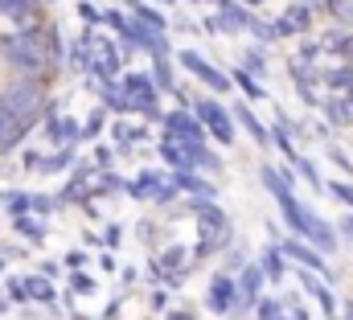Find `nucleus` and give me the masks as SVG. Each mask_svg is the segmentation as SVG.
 <instances>
[{
	"label": "nucleus",
	"mask_w": 353,
	"mask_h": 320,
	"mask_svg": "<svg viewBox=\"0 0 353 320\" xmlns=\"http://www.w3.org/2000/svg\"><path fill=\"white\" fill-rule=\"evenodd\" d=\"M41 25H46V21H37V25H17L12 33L0 37V54H4V62H8L17 74H37V79H46V74L54 70V66H50V54H46Z\"/></svg>",
	"instance_id": "1"
},
{
	"label": "nucleus",
	"mask_w": 353,
	"mask_h": 320,
	"mask_svg": "<svg viewBox=\"0 0 353 320\" xmlns=\"http://www.w3.org/2000/svg\"><path fill=\"white\" fill-rule=\"evenodd\" d=\"M173 58H176V66H185V70L197 79V86H205L210 94H226V90L234 86L226 70H218V66H214V62H210L201 50H193V46H189V50H176Z\"/></svg>",
	"instance_id": "2"
},
{
	"label": "nucleus",
	"mask_w": 353,
	"mask_h": 320,
	"mask_svg": "<svg viewBox=\"0 0 353 320\" xmlns=\"http://www.w3.org/2000/svg\"><path fill=\"white\" fill-rule=\"evenodd\" d=\"M193 111H197V119L205 123V132L218 140V144H234V111H226L218 99H210V94H201V99H193Z\"/></svg>",
	"instance_id": "3"
},
{
	"label": "nucleus",
	"mask_w": 353,
	"mask_h": 320,
	"mask_svg": "<svg viewBox=\"0 0 353 320\" xmlns=\"http://www.w3.org/2000/svg\"><path fill=\"white\" fill-rule=\"evenodd\" d=\"M234 304H239V279H234V271L222 267L205 288V308L214 317H234Z\"/></svg>",
	"instance_id": "4"
},
{
	"label": "nucleus",
	"mask_w": 353,
	"mask_h": 320,
	"mask_svg": "<svg viewBox=\"0 0 353 320\" xmlns=\"http://www.w3.org/2000/svg\"><path fill=\"white\" fill-rule=\"evenodd\" d=\"M41 119H33V115H17L4 99H0V152H12L33 128H37Z\"/></svg>",
	"instance_id": "5"
},
{
	"label": "nucleus",
	"mask_w": 353,
	"mask_h": 320,
	"mask_svg": "<svg viewBox=\"0 0 353 320\" xmlns=\"http://www.w3.org/2000/svg\"><path fill=\"white\" fill-rule=\"evenodd\" d=\"M161 123H165V136H173V140H205V136H210L193 107H173V111H165Z\"/></svg>",
	"instance_id": "6"
},
{
	"label": "nucleus",
	"mask_w": 353,
	"mask_h": 320,
	"mask_svg": "<svg viewBox=\"0 0 353 320\" xmlns=\"http://www.w3.org/2000/svg\"><path fill=\"white\" fill-rule=\"evenodd\" d=\"M283 246V254L296 263V267H308V271H316V275H325V279H333L329 275V263H325V250H316L308 239H300V234H292V239L279 242Z\"/></svg>",
	"instance_id": "7"
},
{
	"label": "nucleus",
	"mask_w": 353,
	"mask_h": 320,
	"mask_svg": "<svg viewBox=\"0 0 353 320\" xmlns=\"http://www.w3.org/2000/svg\"><path fill=\"white\" fill-rule=\"evenodd\" d=\"M312 17H316V8H312L308 0H292V4L275 17V29H279V37H304V33L312 29Z\"/></svg>",
	"instance_id": "8"
},
{
	"label": "nucleus",
	"mask_w": 353,
	"mask_h": 320,
	"mask_svg": "<svg viewBox=\"0 0 353 320\" xmlns=\"http://www.w3.org/2000/svg\"><path fill=\"white\" fill-rule=\"evenodd\" d=\"M189 214L197 218L201 234H230V218L226 210H218L214 197H189Z\"/></svg>",
	"instance_id": "9"
},
{
	"label": "nucleus",
	"mask_w": 353,
	"mask_h": 320,
	"mask_svg": "<svg viewBox=\"0 0 353 320\" xmlns=\"http://www.w3.org/2000/svg\"><path fill=\"white\" fill-rule=\"evenodd\" d=\"M275 206H279V214H283V226L292 230V234H300V239H308V230H312V210L296 197V193H283V197H275Z\"/></svg>",
	"instance_id": "10"
},
{
	"label": "nucleus",
	"mask_w": 353,
	"mask_h": 320,
	"mask_svg": "<svg viewBox=\"0 0 353 320\" xmlns=\"http://www.w3.org/2000/svg\"><path fill=\"white\" fill-rule=\"evenodd\" d=\"M169 181H173L185 197H218V185L201 168H189V164L185 168H169Z\"/></svg>",
	"instance_id": "11"
},
{
	"label": "nucleus",
	"mask_w": 353,
	"mask_h": 320,
	"mask_svg": "<svg viewBox=\"0 0 353 320\" xmlns=\"http://www.w3.org/2000/svg\"><path fill=\"white\" fill-rule=\"evenodd\" d=\"M251 21H255V12H251L243 0H222V4H218V29H222V33H243Z\"/></svg>",
	"instance_id": "12"
},
{
	"label": "nucleus",
	"mask_w": 353,
	"mask_h": 320,
	"mask_svg": "<svg viewBox=\"0 0 353 320\" xmlns=\"http://www.w3.org/2000/svg\"><path fill=\"white\" fill-rule=\"evenodd\" d=\"M165 185H169V172H161V168H144V172H136V177L128 181V197L144 201V197H157Z\"/></svg>",
	"instance_id": "13"
},
{
	"label": "nucleus",
	"mask_w": 353,
	"mask_h": 320,
	"mask_svg": "<svg viewBox=\"0 0 353 320\" xmlns=\"http://www.w3.org/2000/svg\"><path fill=\"white\" fill-rule=\"evenodd\" d=\"M230 111H234V119L243 123V132H247V136H251V140H255L259 148H271V128H267L263 119H259V115L251 111V103H234Z\"/></svg>",
	"instance_id": "14"
},
{
	"label": "nucleus",
	"mask_w": 353,
	"mask_h": 320,
	"mask_svg": "<svg viewBox=\"0 0 353 320\" xmlns=\"http://www.w3.org/2000/svg\"><path fill=\"white\" fill-rule=\"evenodd\" d=\"M321 111H325V119L333 123V128H350L353 123V90H345V94H329V99H321Z\"/></svg>",
	"instance_id": "15"
},
{
	"label": "nucleus",
	"mask_w": 353,
	"mask_h": 320,
	"mask_svg": "<svg viewBox=\"0 0 353 320\" xmlns=\"http://www.w3.org/2000/svg\"><path fill=\"white\" fill-rule=\"evenodd\" d=\"M123 8L140 21V25H148V29H157V33H169V17H165V8H157V4H148V0H123Z\"/></svg>",
	"instance_id": "16"
},
{
	"label": "nucleus",
	"mask_w": 353,
	"mask_h": 320,
	"mask_svg": "<svg viewBox=\"0 0 353 320\" xmlns=\"http://www.w3.org/2000/svg\"><path fill=\"white\" fill-rule=\"evenodd\" d=\"M0 17L17 21V25H37L41 17V0H0Z\"/></svg>",
	"instance_id": "17"
},
{
	"label": "nucleus",
	"mask_w": 353,
	"mask_h": 320,
	"mask_svg": "<svg viewBox=\"0 0 353 320\" xmlns=\"http://www.w3.org/2000/svg\"><path fill=\"white\" fill-rule=\"evenodd\" d=\"M181 148H185V164L189 168H201V172H218L222 168L218 152H210L205 140H181Z\"/></svg>",
	"instance_id": "18"
},
{
	"label": "nucleus",
	"mask_w": 353,
	"mask_h": 320,
	"mask_svg": "<svg viewBox=\"0 0 353 320\" xmlns=\"http://www.w3.org/2000/svg\"><path fill=\"white\" fill-rule=\"evenodd\" d=\"M259 263H263V271H267V283H283V275H288V254H283L279 242H267L263 254H259Z\"/></svg>",
	"instance_id": "19"
},
{
	"label": "nucleus",
	"mask_w": 353,
	"mask_h": 320,
	"mask_svg": "<svg viewBox=\"0 0 353 320\" xmlns=\"http://www.w3.org/2000/svg\"><path fill=\"white\" fill-rule=\"evenodd\" d=\"M79 164V144H58V152H46L41 160V172L54 177V172H70Z\"/></svg>",
	"instance_id": "20"
},
{
	"label": "nucleus",
	"mask_w": 353,
	"mask_h": 320,
	"mask_svg": "<svg viewBox=\"0 0 353 320\" xmlns=\"http://www.w3.org/2000/svg\"><path fill=\"white\" fill-rule=\"evenodd\" d=\"M12 230H17L21 239H29L33 246H41V242H46V234H50L46 218H41V214H33V210H29V214H21V218H12Z\"/></svg>",
	"instance_id": "21"
},
{
	"label": "nucleus",
	"mask_w": 353,
	"mask_h": 320,
	"mask_svg": "<svg viewBox=\"0 0 353 320\" xmlns=\"http://www.w3.org/2000/svg\"><path fill=\"white\" fill-rule=\"evenodd\" d=\"M230 82L247 94V103H263L267 99V86L259 82V74H251L247 66H234V70H230Z\"/></svg>",
	"instance_id": "22"
},
{
	"label": "nucleus",
	"mask_w": 353,
	"mask_h": 320,
	"mask_svg": "<svg viewBox=\"0 0 353 320\" xmlns=\"http://www.w3.org/2000/svg\"><path fill=\"white\" fill-rule=\"evenodd\" d=\"M308 242H312L316 250L333 254V250H337V242H341V234H337V226H329V222L316 214V218H312V230H308Z\"/></svg>",
	"instance_id": "23"
},
{
	"label": "nucleus",
	"mask_w": 353,
	"mask_h": 320,
	"mask_svg": "<svg viewBox=\"0 0 353 320\" xmlns=\"http://www.w3.org/2000/svg\"><path fill=\"white\" fill-rule=\"evenodd\" d=\"M173 54H152V79H157V90L161 94H173L176 90V74H173Z\"/></svg>",
	"instance_id": "24"
},
{
	"label": "nucleus",
	"mask_w": 353,
	"mask_h": 320,
	"mask_svg": "<svg viewBox=\"0 0 353 320\" xmlns=\"http://www.w3.org/2000/svg\"><path fill=\"white\" fill-rule=\"evenodd\" d=\"M25 292H29V300H37V304H54L58 300V288H54V279L50 275H25Z\"/></svg>",
	"instance_id": "25"
},
{
	"label": "nucleus",
	"mask_w": 353,
	"mask_h": 320,
	"mask_svg": "<svg viewBox=\"0 0 353 320\" xmlns=\"http://www.w3.org/2000/svg\"><path fill=\"white\" fill-rule=\"evenodd\" d=\"M41 37H46V54H50V66L58 70V66L66 62V41H62L58 25H54V21H46V25H41Z\"/></svg>",
	"instance_id": "26"
},
{
	"label": "nucleus",
	"mask_w": 353,
	"mask_h": 320,
	"mask_svg": "<svg viewBox=\"0 0 353 320\" xmlns=\"http://www.w3.org/2000/svg\"><path fill=\"white\" fill-rule=\"evenodd\" d=\"M321 82H325L329 90H337V94L353 90V62H341V66H329V70H321Z\"/></svg>",
	"instance_id": "27"
},
{
	"label": "nucleus",
	"mask_w": 353,
	"mask_h": 320,
	"mask_svg": "<svg viewBox=\"0 0 353 320\" xmlns=\"http://www.w3.org/2000/svg\"><path fill=\"white\" fill-rule=\"evenodd\" d=\"M193 254H189V246H181V242H173V246H165L161 254H157V263H161V271H185V263H189Z\"/></svg>",
	"instance_id": "28"
},
{
	"label": "nucleus",
	"mask_w": 353,
	"mask_h": 320,
	"mask_svg": "<svg viewBox=\"0 0 353 320\" xmlns=\"http://www.w3.org/2000/svg\"><path fill=\"white\" fill-rule=\"evenodd\" d=\"M259 177H263V185H267V193H271V197L296 193V185H288V181H283V172H279L275 164H263V168H259Z\"/></svg>",
	"instance_id": "29"
},
{
	"label": "nucleus",
	"mask_w": 353,
	"mask_h": 320,
	"mask_svg": "<svg viewBox=\"0 0 353 320\" xmlns=\"http://www.w3.org/2000/svg\"><path fill=\"white\" fill-rule=\"evenodd\" d=\"M103 128H107V107L99 103V107H90L87 115H83V140H99Z\"/></svg>",
	"instance_id": "30"
},
{
	"label": "nucleus",
	"mask_w": 353,
	"mask_h": 320,
	"mask_svg": "<svg viewBox=\"0 0 353 320\" xmlns=\"http://www.w3.org/2000/svg\"><path fill=\"white\" fill-rule=\"evenodd\" d=\"M157 152H161V160H165L169 168H185V148H181V140L165 136V140L157 144Z\"/></svg>",
	"instance_id": "31"
},
{
	"label": "nucleus",
	"mask_w": 353,
	"mask_h": 320,
	"mask_svg": "<svg viewBox=\"0 0 353 320\" xmlns=\"http://www.w3.org/2000/svg\"><path fill=\"white\" fill-rule=\"evenodd\" d=\"M283 317V300L279 296H259L255 300V320H279Z\"/></svg>",
	"instance_id": "32"
},
{
	"label": "nucleus",
	"mask_w": 353,
	"mask_h": 320,
	"mask_svg": "<svg viewBox=\"0 0 353 320\" xmlns=\"http://www.w3.org/2000/svg\"><path fill=\"white\" fill-rule=\"evenodd\" d=\"M239 66H247L251 74H259V79H263V74H267V50H263V41H259V46H251V50L243 54V62H239Z\"/></svg>",
	"instance_id": "33"
},
{
	"label": "nucleus",
	"mask_w": 353,
	"mask_h": 320,
	"mask_svg": "<svg viewBox=\"0 0 353 320\" xmlns=\"http://www.w3.org/2000/svg\"><path fill=\"white\" fill-rule=\"evenodd\" d=\"M292 164H296V172H300V177H304V181H308L316 193L325 189V181H321V172H316V164H312L308 157H300V152H296V157H292Z\"/></svg>",
	"instance_id": "34"
},
{
	"label": "nucleus",
	"mask_w": 353,
	"mask_h": 320,
	"mask_svg": "<svg viewBox=\"0 0 353 320\" xmlns=\"http://www.w3.org/2000/svg\"><path fill=\"white\" fill-rule=\"evenodd\" d=\"M247 33H255V37H259L263 46H271V41H279V29H275V21H259V17H255V21L247 25Z\"/></svg>",
	"instance_id": "35"
},
{
	"label": "nucleus",
	"mask_w": 353,
	"mask_h": 320,
	"mask_svg": "<svg viewBox=\"0 0 353 320\" xmlns=\"http://www.w3.org/2000/svg\"><path fill=\"white\" fill-rule=\"evenodd\" d=\"M94 275H87V271H70V292L74 296H94Z\"/></svg>",
	"instance_id": "36"
},
{
	"label": "nucleus",
	"mask_w": 353,
	"mask_h": 320,
	"mask_svg": "<svg viewBox=\"0 0 353 320\" xmlns=\"http://www.w3.org/2000/svg\"><path fill=\"white\" fill-rule=\"evenodd\" d=\"M4 214H8V218L29 214V193H4Z\"/></svg>",
	"instance_id": "37"
},
{
	"label": "nucleus",
	"mask_w": 353,
	"mask_h": 320,
	"mask_svg": "<svg viewBox=\"0 0 353 320\" xmlns=\"http://www.w3.org/2000/svg\"><path fill=\"white\" fill-rule=\"evenodd\" d=\"M29 210L41 214V218H50V214L58 210V197H50V193H29Z\"/></svg>",
	"instance_id": "38"
},
{
	"label": "nucleus",
	"mask_w": 353,
	"mask_h": 320,
	"mask_svg": "<svg viewBox=\"0 0 353 320\" xmlns=\"http://www.w3.org/2000/svg\"><path fill=\"white\" fill-rule=\"evenodd\" d=\"M321 54H325V46H321V41H312V37H308V33H304V41H300V50H296V58H300V62H308V66H312V62H316V58H321Z\"/></svg>",
	"instance_id": "39"
},
{
	"label": "nucleus",
	"mask_w": 353,
	"mask_h": 320,
	"mask_svg": "<svg viewBox=\"0 0 353 320\" xmlns=\"http://www.w3.org/2000/svg\"><path fill=\"white\" fill-rule=\"evenodd\" d=\"M222 263H226V271H234V275H239V271L251 263V259H247V246H226V259H222Z\"/></svg>",
	"instance_id": "40"
},
{
	"label": "nucleus",
	"mask_w": 353,
	"mask_h": 320,
	"mask_svg": "<svg viewBox=\"0 0 353 320\" xmlns=\"http://www.w3.org/2000/svg\"><path fill=\"white\" fill-rule=\"evenodd\" d=\"M325 189H329L345 210H353V185H350V181H325Z\"/></svg>",
	"instance_id": "41"
},
{
	"label": "nucleus",
	"mask_w": 353,
	"mask_h": 320,
	"mask_svg": "<svg viewBox=\"0 0 353 320\" xmlns=\"http://www.w3.org/2000/svg\"><path fill=\"white\" fill-rule=\"evenodd\" d=\"M4 283H8V300H17V304L29 300V292H25V275H8Z\"/></svg>",
	"instance_id": "42"
},
{
	"label": "nucleus",
	"mask_w": 353,
	"mask_h": 320,
	"mask_svg": "<svg viewBox=\"0 0 353 320\" xmlns=\"http://www.w3.org/2000/svg\"><path fill=\"white\" fill-rule=\"evenodd\" d=\"M90 160H94V168H111V164H115V148H111V144H94Z\"/></svg>",
	"instance_id": "43"
},
{
	"label": "nucleus",
	"mask_w": 353,
	"mask_h": 320,
	"mask_svg": "<svg viewBox=\"0 0 353 320\" xmlns=\"http://www.w3.org/2000/svg\"><path fill=\"white\" fill-rule=\"evenodd\" d=\"M41 160H46V152L25 148V152H21V168H25V172H41Z\"/></svg>",
	"instance_id": "44"
},
{
	"label": "nucleus",
	"mask_w": 353,
	"mask_h": 320,
	"mask_svg": "<svg viewBox=\"0 0 353 320\" xmlns=\"http://www.w3.org/2000/svg\"><path fill=\"white\" fill-rule=\"evenodd\" d=\"M79 17H83V21H87V25H94V29H99V25H103V8H94V4H90V0H83V4H79Z\"/></svg>",
	"instance_id": "45"
},
{
	"label": "nucleus",
	"mask_w": 353,
	"mask_h": 320,
	"mask_svg": "<svg viewBox=\"0 0 353 320\" xmlns=\"http://www.w3.org/2000/svg\"><path fill=\"white\" fill-rule=\"evenodd\" d=\"M119 242H123V226H115V222H111V226L103 230V246H107V250H115Z\"/></svg>",
	"instance_id": "46"
},
{
	"label": "nucleus",
	"mask_w": 353,
	"mask_h": 320,
	"mask_svg": "<svg viewBox=\"0 0 353 320\" xmlns=\"http://www.w3.org/2000/svg\"><path fill=\"white\" fill-rule=\"evenodd\" d=\"M62 267H70V271H83V267H87V250H70V254L62 259Z\"/></svg>",
	"instance_id": "47"
},
{
	"label": "nucleus",
	"mask_w": 353,
	"mask_h": 320,
	"mask_svg": "<svg viewBox=\"0 0 353 320\" xmlns=\"http://www.w3.org/2000/svg\"><path fill=\"white\" fill-rule=\"evenodd\" d=\"M176 197H181V189H176L173 181H169V185H165V189H161V193H157V197H152V201H161V206H173Z\"/></svg>",
	"instance_id": "48"
},
{
	"label": "nucleus",
	"mask_w": 353,
	"mask_h": 320,
	"mask_svg": "<svg viewBox=\"0 0 353 320\" xmlns=\"http://www.w3.org/2000/svg\"><path fill=\"white\" fill-rule=\"evenodd\" d=\"M329 160H333L337 168H345V172H353V160L345 157V148H329Z\"/></svg>",
	"instance_id": "49"
},
{
	"label": "nucleus",
	"mask_w": 353,
	"mask_h": 320,
	"mask_svg": "<svg viewBox=\"0 0 353 320\" xmlns=\"http://www.w3.org/2000/svg\"><path fill=\"white\" fill-rule=\"evenodd\" d=\"M152 308H157V312L169 308V288H157V292H152Z\"/></svg>",
	"instance_id": "50"
},
{
	"label": "nucleus",
	"mask_w": 353,
	"mask_h": 320,
	"mask_svg": "<svg viewBox=\"0 0 353 320\" xmlns=\"http://www.w3.org/2000/svg\"><path fill=\"white\" fill-rule=\"evenodd\" d=\"M41 275H50V279H58V275H62V263H54V259H46V263H41Z\"/></svg>",
	"instance_id": "51"
},
{
	"label": "nucleus",
	"mask_w": 353,
	"mask_h": 320,
	"mask_svg": "<svg viewBox=\"0 0 353 320\" xmlns=\"http://www.w3.org/2000/svg\"><path fill=\"white\" fill-rule=\"evenodd\" d=\"M337 234L353 242V214H345V218H341V226H337Z\"/></svg>",
	"instance_id": "52"
},
{
	"label": "nucleus",
	"mask_w": 353,
	"mask_h": 320,
	"mask_svg": "<svg viewBox=\"0 0 353 320\" xmlns=\"http://www.w3.org/2000/svg\"><path fill=\"white\" fill-rule=\"evenodd\" d=\"M103 320H119V300H111V304L103 308Z\"/></svg>",
	"instance_id": "53"
},
{
	"label": "nucleus",
	"mask_w": 353,
	"mask_h": 320,
	"mask_svg": "<svg viewBox=\"0 0 353 320\" xmlns=\"http://www.w3.org/2000/svg\"><path fill=\"white\" fill-rule=\"evenodd\" d=\"M99 267L103 271H115V254H99Z\"/></svg>",
	"instance_id": "54"
},
{
	"label": "nucleus",
	"mask_w": 353,
	"mask_h": 320,
	"mask_svg": "<svg viewBox=\"0 0 353 320\" xmlns=\"http://www.w3.org/2000/svg\"><path fill=\"white\" fill-rule=\"evenodd\" d=\"M119 283H136V267H123L119 271Z\"/></svg>",
	"instance_id": "55"
},
{
	"label": "nucleus",
	"mask_w": 353,
	"mask_h": 320,
	"mask_svg": "<svg viewBox=\"0 0 353 320\" xmlns=\"http://www.w3.org/2000/svg\"><path fill=\"white\" fill-rule=\"evenodd\" d=\"M165 320H193V312H185V308H173V312H169Z\"/></svg>",
	"instance_id": "56"
},
{
	"label": "nucleus",
	"mask_w": 353,
	"mask_h": 320,
	"mask_svg": "<svg viewBox=\"0 0 353 320\" xmlns=\"http://www.w3.org/2000/svg\"><path fill=\"white\" fill-rule=\"evenodd\" d=\"M341 312H345V320H353V300H345V304H341Z\"/></svg>",
	"instance_id": "57"
},
{
	"label": "nucleus",
	"mask_w": 353,
	"mask_h": 320,
	"mask_svg": "<svg viewBox=\"0 0 353 320\" xmlns=\"http://www.w3.org/2000/svg\"><path fill=\"white\" fill-rule=\"evenodd\" d=\"M4 263H8V254H4V250H0V279H4Z\"/></svg>",
	"instance_id": "58"
},
{
	"label": "nucleus",
	"mask_w": 353,
	"mask_h": 320,
	"mask_svg": "<svg viewBox=\"0 0 353 320\" xmlns=\"http://www.w3.org/2000/svg\"><path fill=\"white\" fill-rule=\"evenodd\" d=\"M243 4H247V8H263V0H243Z\"/></svg>",
	"instance_id": "59"
},
{
	"label": "nucleus",
	"mask_w": 353,
	"mask_h": 320,
	"mask_svg": "<svg viewBox=\"0 0 353 320\" xmlns=\"http://www.w3.org/2000/svg\"><path fill=\"white\" fill-rule=\"evenodd\" d=\"M4 312H8V300H4V296H0V317H4Z\"/></svg>",
	"instance_id": "60"
},
{
	"label": "nucleus",
	"mask_w": 353,
	"mask_h": 320,
	"mask_svg": "<svg viewBox=\"0 0 353 320\" xmlns=\"http://www.w3.org/2000/svg\"><path fill=\"white\" fill-rule=\"evenodd\" d=\"M308 4H312V8H321V4H325V0H308Z\"/></svg>",
	"instance_id": "61"
},
{
	"label": "nucleus",
	"mask_w": 353,
	"mask_h": 320,
	"mask_svg": "<svg viewBox=\"0 0 353 320\" xmlns=\"http://www.w3.org/2000/svg\"><path fill=\"white\" fill-rule=\"evenodd\" d=\"M279 320H292V317H279Z\"/></svg>",
	"instance_id": "62"
},
{
	"label": "nucleus",
	"mask_w": 353,
	"mask_h": 320,
	"mask_svg": "<svg viewBox=\"0 0 353 320\" xmlns=\"http://www.w3.org/2000/svg\"><path fill=\"white\" fill-rule=\"evenodd\" d=\"M0 201H4V193H0Z\"/></svg>",
	"instance_id": "63"
}]
</instances>
